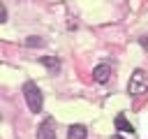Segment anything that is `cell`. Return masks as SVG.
Instances as JSON below:
<instances>
[{
  "label": "cell",
  "instance_id": "obj_1",
  "mask_svg": "<svg viewBox=\"0 0 148 139\" xmlns=\"http://www.w3.org/2000/svg\"><path fill=\"white\" fill-rule=\"evenodd\" d=\"M23 95H25V102H28L30 111H42L44 97H42V90L37 88V83H32V81L23 83Z\"/></svg>",
  "mask_w": 148,
  "mask_h": 139
},
{
  "label": "cell",
  "instance_id": "obj_2",
  "mask_svg": "<svg viewBox=\"0 0 148 139\" xmlns=\"http://www.w3.org/2000/svg\"><path fill=\"white\" fill-rule=\"evenodd\" d=\"M127 93L130 95H143L148 93V76L143 70H134V74L130 76V83H127Z\"/></svg>",
  "mask_w": 148,
  "mask_h": 139
},
{
  "label": "cell",
  "instance_id": "obj_3",
  "mask_svg": "<svg viewBox=\"0 0 148 139\" xmlns=\"http://www.w3.org/2000/svg\"><path fill=\"white\" fill-rule=\"evenodd\" d=\"M39 139H56V127H53V118H44L39 130H37Z\"/></svg>",
  "mask_w": 148,
  "mask_h": 139
},
{
  "label": "cell",
  "instance_id": "obj_4",
  "mask_svg": "<svg viewBox=\"0 0 148 139\" xmlns=\"http://www.w3.org/2000/svg\"><path fill=\"white\" fill-rule=\"evenodd\" d=\"M109 76H111V67H109V65H97V67L92 70V79H95L97 83H106Z\"/></svg>",
  "mask_w": 148,
  "mask_h": 139
},
{
  "label": "cell",
  "instance_id": "obj_5",
  "mask_svg": "<svg viewBox=\"0 0 148 139\" xmlns=\"http://www.w3.org/2000/svg\"><path fill=\"white\" fill-rule=\"evenodd\" d=\"M113 125H116V130H120L123 134H130V137L134 134V127H132V123H130V120H127V118H125L123 114H118V116H116Z\"/></svg>",
  "mask_w": 148,
  "mask_h": 139
},
{
  "label": "cell",
  "instance_id": "obj_6",
  "mask_svg": "<svg viewBox=\"0 0 148 139\" xmlns=\"http://www.w3.org/2000/svg\"><path fill=\"white\" fill-rule=\"evenodd\" d=\"M86 137H88V130L83 125H72L67 132V139H86Z\"/></svg>",
  "mask_w": 148,
  "mask_h": 139
},
{
  "label": "cell",
  "instance_id": "obj_7",
  "mask_svg": "<svg viewBox=\"0 0 148 139\" xmlns=\"http://www.w3.org/2000/svg\"><path fill=\"white\" fill-rule=\"evenodd\" d=\"M42 65H46L49 70H60V60L58 58H53V56H42Z\"/></svg>",
  "mask_w": 148,
  "mask_h": 139
},
{
  "label": "cell",
  "instance_id": "obj_8",
  "mask_svg": "<svg viewBox=\"0 0 148 139\" xmlns=\"http://www.w3.org/2000/svg\"><path fill=\"white\" fill-rule=\"evenodd\" d=\"M0 21H7V7L2 5V9H0Z\"/></svg>",
  "mask_w": 148,
  "mask_h": 139
},
{
  "label": "cell",
  "instance_id": "obj_9",
  "mask_svg": "<svg viewBox=\"0 0 148 139\" xmlns=\"http://www.w3.org/2000/svg\"><path fill=\"white\" fill-rule=\"evenodd\" d=\"M35 44L39 46V44H42V39H35V37H30V39H28V46H35Z\"/></svg>",
  "mask_w": 148,
  "mask_h": 139
},
{
  "label": "cell",
  "instance_id": "obj_10",
  "mask_svg": "<svg viewBox=\"0 0 148 139\" xmlns=\"http://www.w3.org/2000/svg\"><path fill=\"white\" fill-rule=\"evenodd\" d=\"M113 139H123V137H113Z\"/></svg>",
  "mask_w": 148,
  "mask_h": 139
}]
</instances>
